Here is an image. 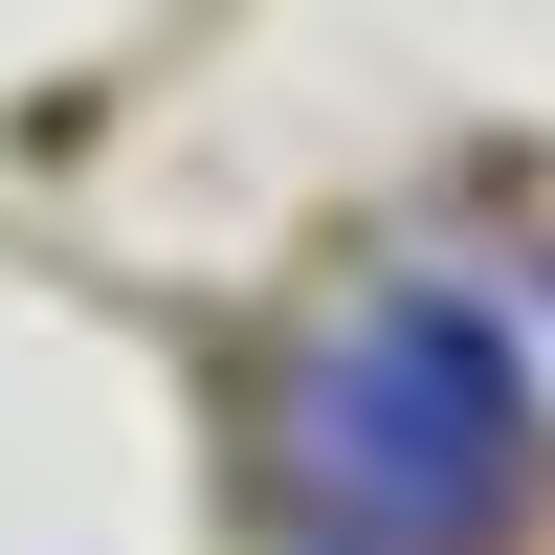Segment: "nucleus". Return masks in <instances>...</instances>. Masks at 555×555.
Returning <instances> with one entry per match:
<instances>
[{
  "label": "nucleus",
  "instance_id": "1",
  "mask_svg": "<svg viewBox=\"0 0 555 555\" xmlns=\"http://www.w3.org/2000/svg\"><path fill=\"white\" fill-rule=\"evenodd\" d=\"M555 467V378L533 311L467 267H400L311 334L289 378V555H489Z\"/></svg>",
  "mask_w": 555,
  "mask_h": 555
}]
</instances>
